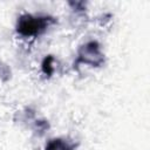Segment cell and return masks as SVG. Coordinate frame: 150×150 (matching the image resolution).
<instances>
[{
    "mask_svg": "<svg viewBox=\"0 0 150 150\" xmlns=\"http://www.w3.org/2000/svg\"><path fill=\"white\" fill-rule=\"evenodd\" d=\"M80 60L87 64H100L103 60V55L98 49L96 42H88L80 49Z\"/></svg>",
    "mask_w": 150,
    "mask_h": 150,
    "instance_id": "6da1fadb",
    "label": "cell"
},
{
    "mask_svg": "<svg viewBox=\"0 0 150 150\" xmlns=\"http://www.w3.org/2000/svg\"><path fill=\"white\" fill-rule=\"evenodd\" d=\"M45 27H46V23L42 19L32 18V16L21 18V20L19 21V25H18V29L20 30V33H22L25 35L36 34L40 29H42Z\"/></svg>",
    "mask_w": 150,
    "mask_h": 150,
    "instance_id": "7a4b0ae2",
    "label": "cell"
},
{
    "mask_svg": "<svg viewBox=\"0 0 150 150\" xmlns=\"http://www.w3.org/2000/svg\"><path fill=\"white\" fill-rule=\"evenodd\" d=\"M46 150H71V146L62 139H54L47 145Z\"/></svg>",
    "mask_w": 150,
    "mask_h": 150,
    "instance_id": "3957f363",
    "label": "cell"
}]
</instances>
